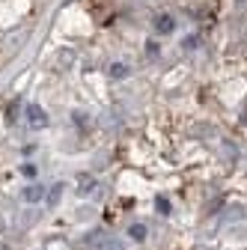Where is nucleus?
I'll return each mask as SVG.
<instances>
[{
	"instance_id": "obj_7",
	"label": "nucleus",
	"mask_w": 247,
	"mask_h": 250,
	"mask_svg": "<svg viewBox=\"0 0 247 250\" xmlns=\"http://www.w3.org/2000/svg\"><path fill=\"white\" fill-rule=\"evenodd\" d=\"M0 250H6V247H3V244H0Z\"/></svg>"
},
{
	"instance_id": "obj_2",
	"label": "nucleus",
	"mask_w": 247,
	"mask_h": 250,
	"mask_svg": "<svg viewBox=\"0 0 247 250\" xmlns=\"http://www.w3.org/2000/svg\"><path fill=\"white\" fill-rule=\"evenodd\" d=\"M27 116H30V122H33L36 128H45V122H48V119H45V113H42L39 107H30V110H27Z\"/></svg>"
},
{
	"instance_id": "obj_4",
	"label": "nucleus",
	"mask_w": 247,
	"mask_h": 250,
	"mask_svg": "<svg viewBox=\"0 0 247 250\" xmlns=\"http://www.w3.org/2000/svg\"><path fill=\"white\" fill-rule=\"evenodd\" d=\"M102 250H122V241L119 238H104L102 241Z\"/></svg>"
},
{
	"instance_id": "obj_3",
	"label": "nucleus",
	"mask_w": 247,
	"mask_h": 250,
	"mask_svg": "<svg viewBox=\"0 0 247 250\" xmlns=\"http://www.w3.org/2000/svg\"><path fill=\"white\" fill-rule=\"evenodd\" d=\"M92 188H96V179H92V176H81V179H78V191H81V194H89Z\"/></svg>"
},
{
	"instance_id": "obj_1",
	"label": "nucleus",
	"mask_w": 247,
	"mask_h": 250,
	"mask_svg": "<svg viewBox=\"0 0 247 250\" xmlns=\"http://www.w3.org/2000/svg\"><path fill=\"white\" fill-rule=\"evenodd\" d=\"M42 194H45V191H42V185H30L27 191H24V200H27V203H39Z\"/></svg>"
},
{
	"instance_id": "obj_5",
	"label": "nucleus",
	"mask_w": 247,
	"mask_h": 250,
	"mask_svg": "<svg viewBox=\"0 0 247 250\" xmlns=\"http://www.w3.org/2000/svg\"><path fill=\"white\" fill-rule=\"evenodd\" d=\"M131 235H134L137 241H143V238H146V229H143V227H131Z\"/></svg>"
},
{
	"instance_id": "obj_6",
	"label": "nucleus",
	"mask_w": 247,
	"mask_h": 250,
	"mask_svg": "<svg viewBox=\"0 0 247 250\" xmlns=\"http://www.w3.org/2000/svg\"><path fill=\"white\" fill-rule=\"evenodd\" d=\"M158 211H161V214H167V211H170V206H167V200H158Z\"/></svg>"
}]
</instances>
